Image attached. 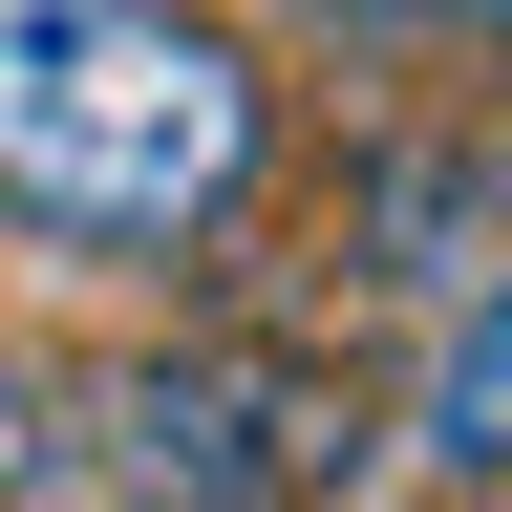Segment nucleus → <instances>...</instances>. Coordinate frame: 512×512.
I'll return each instance as SVG.
<instances>
[{
  "instance_id": "1",
  "label": "nucleus",
  "mask_w": 512,
  "mask_h": 512,
  "mask_svg": "<svg viewBox=\"0 0 512 512\" xmlns=\"http://www.w3.org/2000/svg\"><path fill=\"white\" fill-rule=\"evenodd\" d=\"M299 86L214 0H0V256L43 278H214L278 214Z\"/></svg>"
},
{
  "instance_id": "2",
  "label": "nucleus",
  "mask_w": 512,
  "mask_h": 512,
  "mask_svg": "<svg viewBox=\"0 0 512 512\" xmlns=\"http://www.w3.org/2000/svg\"><path fill=\"white\" fill-rule=\"evenodd\" d=\"M64 427H86V512H342L384 448V384L299 320H171V342L64 363Z\"/></svg>"
},
{
  "instance_id": "3",
  "label": "nucleus",
  "mask_w": 512,
  "mask_h": 512,
  "mask_svg": "<svg viewBox=\"0 0 512 512\" xmlns=\"http://www.w3.org/2000/svg\"><path fill=\"white\" fill-rule=\"evenodd\" d=\"M427 470L448 491H512V278L448 320V384H427Z\"/></svg>"
},
{
  "instance_id": "4",
  "label": "nucleus",
  "mask_w": 512,
  "mask_h": 512,
  "mask_svg": "<svg viewBox=\"0 0 512 512\" xmlns=\"http://www.w3.org/2000/svg\"><path fill=\"white\" fill-rule=\"evenodd\" d=\"M470 192H491L470 150H384V171H363V235H342V278H448V214H470Z\"/></svg>"
},
{
  "instance_id": "5",
  "label": "nucleus",
  "mask_w": 512,
  "mask_h": 512,
  "mask_svg": "<svg viewBox=\"0 0 512 512\" xmlns=\"http://www.w3.org/2000/svg\"><path fill=\"white\" fill-rule=\"evenodd\" d=\"M64 470H86V427H64V363L0 320V512H64Z\"/></svg>"
},
{
  "instance_id": "6",
  "label": "nucleus",
  "mask_w": 512,
  "mask_h": 512,
  "mask_svg": "<svg viewBox=\"0 0 512 512\" xmlns=\"http://www.w3.org/2000/svg\"><path fill=\"white\" fill-rule=\"evenodd\" d=\"M406 43H512V0H384Z\"/></svg>"
}]
</instances>
